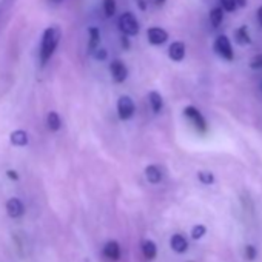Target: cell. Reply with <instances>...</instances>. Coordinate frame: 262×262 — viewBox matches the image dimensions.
<instances>
[{
  "label": "cell",
  "instance_id": "27",
  "mask_svg": "<svg viewBox=\"0 0 262 262\" xmlns=\"http://www.w3.org/2000/svg\"><path fill=\"white\" fill-rule=\"evenodd\" d=\"M7 176H8L10 179H13V181H17V179H19V174H17L16 171H13V170H8V171H7Z\"/></svg>",
  "mask_w": 262,
  "mask_h": 262
},
{
  "label": "cell",
  "instance_id": "12",
  "mask_svg": "<svg viewBox=\"0 0 262 262\" xmlns=\"http://www.w3.org/2000/svg\"><path fill=\"white\" fill-rule=\"evenodd\" d=\"M103 254L108 259H111V260H117L120 257V247H119V244L116 241L106 242L105 247H103Z\"/></svg>",
  "mask_w": 262,
  "mask_h": 262
},
{
  "label": "cell",
  "instance_id": "3",
  "mask_svg": "<svg viewBox=\"0 0 262 262\" xmlns=\"http://www.w3.org/2000/svg\"><path fill=\"white\" fill-rule=\"evenodd\" d=\"M136 113V105L135 100L129 96H120L117 100V116L120 120H128L135 116Z\"/></svg>",
  "mask_w": 262,
  "mask_h": 262
},
{
  "label": "cell",
  "instance_id": "16",
  "mask_svg": "<svg viewBox=\"0 0 262 262\" xmlns=\"http://www.w3.org/2000/svg\"><path fill=\"white\" fill-rule=\"evenodd\" d=\"M148 100H150V106L153 110V113H161L162 106H164V100H162V96L158 93V91H151L148 94Z\"/></svg>",
  "mask_w": 262,
  "mask_h": 262
},
{
  "label": "cell",
  "instance_id": "1",
  "mask_svg": "<svg viewBox=\"0 0 262 262\" xmlns=\"http://www.w3.org/2000/svg\"><path fill=\"white\" fill-rule=\"evenodd\" d=\"M62 37V31L59 27H48L43 34H42V42H40V50H39V60H40V67H45L50 59L53 57L54 51L59 47Z\"/></svg>",
  "mask_w": 262,
  "mask_h": 262
},
{
  "label": "cell",
  "instance_id": "13",
  "mask_svg": "<svg viewBox=\"0 0 262 262\" xmlns=\"http://www.w3.org/2000/svg\"><path fill=\"white\" fill-rule=\"evenodd\" d=\"M88 36H90V40H88V51H90V54H91L94 50H97V48L100 47V31H99V28H96V27L90 28Z\"/></svg>",
  "mask_w": 262,
  "mask_h": 262
},
{
  "label": "cell",
  "instance_id": "8",
  "mask_svg": "<svg viewBox=\"0 0 262 262\" xmlns=\"http://www.w3.org/2000/svg\"><path fill=\"white\" fill-rule=\"evenodd\" d=\"M185 43L184 42H173L168 48V56L173 62H182L185 57Z\"/></svg>",
  "mask_w": 262,
  "mask_h": 262
},
{
  "label": "cell",
  "instance_id": "15",
  "mask_svg": "<svg viewBox=\"0 0 262 262\" xmlns=\"http://www.w3.org/2000/svg\"><path fill=\"white\" fill-rule=\"evenodd\" d=\"M47 125L51 131H59L62 128V119L59 116V113L56 111H50L47 116Z\"/></svg>",
  "mask_w": 262,
  "mask_h": 262
},
{
  "label": "cell",
  "instance_id": "19",
  "mask_svg": "<svg viewBox=\"0 0 262 262\" xmlns=\"http://www.w3.org/2000/svg\"><path fill=\"white\" fill-rule=\"evenodd\" d=\"M222 20H224V10L222 8H213L210 11V22H211V25L214 28H217V27H221Z\"/></svg>",
  "mask_w": 262,
  "mask_h": 262
},
{
  "label": "cell",
  "instance_id": "6",
  "mask_svg": "<svg viewBox=\"0 0 262 262\" xmlns=\"http://www.w3.org/2000/svg\"><path fill=\"white\" fill-rule=\"evenodd\" d=\"M184 114H185V117H188L191 122H193V125L199 129V131H205L207 129V122H205V119H204V116L201 114V111L196 108V106H187L185 110H184Z\"/></svg>",
  "mask_w": 262,
  "mask_h": 262
},
{
  "label": "cell",
  "instance_id": "7",
  "mask_svg": "<svg viewBox=\"0 0 262 262\" xmlns=\"http://www.w3.org/2000/svg\"><path fill=\"white\" fill-rule=\"evenodd\" d=\"M147 39L151 45H162L168 40V33L164 30V28H159V27H151L148 28L147 31Z\"/></svg>",
  "mask_w": 262,
  "mask_h": 262
},
{
  "label": "cell",
  "instance_id": "9",
  "mask_svg": "<svg viewBox=\"0 0 262 262\" xmlns=\"http://www.w3.org/2000/svg\"><path fill=\"white\" fill-rule=\"evenodd\" d=\"M7 213L8 216L11 217H20L24 213H25V207H24V202L17 198H11L8 202H7Z\"/></svg>",
  "mask_w": 262,
  "mask_h": 262
},
{
  "label": "cell",
  "instance_id": "30",
  "mask_svg": "<svg viewBox=\"0 0 262 262\" xmlns=\"http://www.w3.org/2000/svg\"><path fill=\"white\" fill-rule=\"evenodd\" d=\"M236 5L237 7H245L247 5V0H236Z\"/></svg>",
  "mask_w": 262,
  "mask_h": 262
},
{
  "label": "cell",
  "instance_id": "29",
  "mask_svg": "<svg viewBox=\"0 0 262 262\" xmlns=\"http://www.w3.org/2000/svg\"><path fill=\"white\" fill-rule=\"evenodd\" d=\"M257 20L262 27V7H259V10H257Z\"/></svg>",
  "mask_w": 262,
  "mask_h": 262
},
{
  "label": "cell",
  "instance_id": "14",
  "mask_svg": "<svg viewBox=\"0 0 262 262\" xmlns=\"http://www.w3.org/2000/svg\"><path fill=\"white\" fill-rule=\"evenodd\" d=\"M145 178L150 184H159L162 181V171L156 165H148L145 168Z\"/></svg>",
  "mask_w": 262,
  "mask_h": 262
},
{
  "label": "cell",
  "instance_id": "22",
  "mask_svg": "<svg viewBox=\"0 0 262 262\" xmlns=\"http://www.w3.org/2000/svg\"><path fill=\"white\" fill-rule=\"evenodd\" d=\"M198 179H199L202 184H205V185H211V184L214 182V176H213V173H210V171H199V173H198Z\"/></svg>",
  "mask_w": 262,
  "mask_h": 262
},
{
  "label": "cell",
  "instance_id": "25",
  "mask_svg": "<svg viewBox=\"0 0 262 262\" xmlns=\"http://www.w3.org/2000/svg\"><path fill=\"white\" fill-rule=\"evenodd\" d=\"M91 54H93V57H94L96 60H105V59L108 57V53H106L103 48H100V47H99L97 50H94Z\"/></svg>",
  "mask_w": 262,
  "mask_h": 262
},
{
  "label": "cell",
  "instance_id": "4",
  "mask_svg": "<svg viewBox=\"0 0 262 262\" xmlns=\"http://www.w3.org/2000/svg\"><path fill=\"white\" fill-rule=\"evenodd\" d=\"M214 51L224 59V60H233V48L230 43V39L225 34H221L214 40Z\"/></svg>",
  "mask_w": 262,
  "mask_h": 262
},
{
  "label": "cell",
  "instance_id": "21",
  "mask_svg": "<svg viewBox=\"0 0 262 262\" xmlns=\"http://www.w3.org/2000/svg\"><path fill=\"white\" fill-rule=\"evenodd\" d=\"M244 254H245L247 260L253 262V260L256 259V256H257V250H256V247H254V245L247 244V245L244 247Z\"/></svg>",
  "mask_w": 262,
  "mask_h": 262
},
{
  "label": "cell",
  "instance_id": "26",
  "mask_svg": "<svg viewBox=\"0 0 262 262\" xmlns=\"http://www.w3.org/2000/svg\"><path fill=\"white\" fill-rule=\"evenodd\" d=\"M250 67H251V68H254V70H259V68H262V54H257V56H254V57L250 60Z\"/></svg>",
  "mask_w": 262,
  "mask_h": 262
},
{
  "label": "cell",
  "instance_id": "32",
  "mask_svg": "<svg viewBox=\"0 0 262 262\" xmlns=\"http://www.w3.org/2000/svg\"><path fill=\"white\" fill-rule=\"evenodd\" d=\"M53 4H60V0H51Z\"/></svg>",
  "mask_w": 262,
  "mask_h": 262
},
{
  "label": "cell",
  "instance_id": "23",
  "mask_svg": "<svg viewBox=\"0 0 262 262\" xmlns=\"http://www.w3.org/2000/svg\"><path fill=\"white\" fill-rule=\"evenodd\" d=\"M205 233H207V227L205 225H194L193 230H191V237L194 241H199L202 236H205Z\"/></svg>",
  "mask_w": 262,
  "mask_h": 262
},
{
  "label": "cell",
  "instance_id": "24",
  "mask_svg": "<svg viewBox=\"0 0 262 262\" xmlns=\"http://www.w3.org/2000/svg\"><path fill=\"white\" fill-rule=\"evenodd\" d=\"M221 4H222V10L228 11V13H233L236 10V0H221Z\"/></svg>",
  "mask_w": 262,
  "mask_h": 262
},
{
  "label": "cell",
  "instance_id": "28",
  "mask_svg": "<svg viewBox=\"0 0 262 262\" xmlns=\"http://www.w3.org/2000/svg\"><path fill=\"white\" fill-rule=\"evenodd\" d=\"M122 47H123L125 50H128V48H129V42H128V36H125V34H123V37H122Z\"/></svg>",
  "mask_w": 262,
  "mask_h": 262
},
{
  "label": "cell",
  "instance_id": "2",
  "mask_svg": "<svg viewBox=\"0 0 262 262\" xmlns=\"http://www.w3.org/2000/svg\"><path fill=\"white\" fill-rule=\"evenodd\" d=\"M119 28L125 36H136L141 30L139 27V20L136 19V16L133 13H123L119 17Z\"/></svg>",
  "mask_w": 262,
  "mask_h": 262
},
{
  "label": "cell",
  "instance_id": "17",
  "mask_svg": "<svg viewBox=\"0 0 262 262\" xmlns=\"http://www.w3.org/2000/svg\"><path fill=\"white\" fill-rule=\"evenodd\" d=\"M142 253L145 254L147 259H155L156 254H158V247L153 241H144L142 242Z\"/></svg>",
  "mask_w": 262,
  "mask_h": 262
},
{
  "label": "cell",
  "instance_id": "20",
  "mask_svg": "<svg viewBox=\"0 0 262 262\" xmlns=\"http://www.w3.org/2000/svg\"><path fill=\"white\" fill-rule=\"evenodd\" d=\"M103 13L108 19L116 14V0H103Z\"/></svg>",
  "mask_w": 262,
  "mask_h": 262
},
{
  "label": "cell",
  "instance_id": "18",
  "mask_svg": "<svg viewBox=\"0 0 262 262\" xmlns=\"http://www.w3.org/2000/svg\"><path fill=\"white\" fill-rule=\"evenodd\" d=\"M234 37H236V42H237L239 45H248V43H251V37H250V34H248L247 27H241V28L234 33Z\"/></svg>",
  "mask_w": 262,
  "mask_h": 262
},
{
  "label": "cell",
  "instance_id": "5",
  "mask_svg": "<svg viewBox=\"0 0 262 262\" xmlns=\"http://www.w3.org/2000/svg\"><path fill=\"white\" fill-rule=\"evenodd\" d=\"M110 73H111L113 80L117 82V83L125 82L126 77H128V68H126L125 63H123L122 60H119V59H116V60H113V62L110 63Z\"/></svg>",
  "mask_w": 262,
  "mask_h": 262
},
{
  "label": "cell",
  "instance_id": "10",
  "mask_svg": "<svg viewBox=\"0 0 262 262\" xmlns=\"http://www.w3.org/2000/svg\"><path fill=\"white\" fill-rule=\"evenodd\" d=\"M10 142L14 147H27L30 139H28V133L24 129H16L10 135Z\"/></svg>",
  "mask_w": 262,
  "mask_h": 262
},
{
  "label": "cell",
  "instance_id": "11",
  "mask_svg": "<svg viewBox=\"0 0 262 262\" xmlns=\"http://www.w3.org/2000/svg\"><path fill=\"white\" fill-rule=\"evenodd\" d=\"M170 245H171V248L176 251V253H185L187 250H188V242H187V239L184 237V234H179V233H176V234H173L171 236V239H170Z\"/></svg>",
  "mask_w": 262,
  "mask_h": 262
},
{
  "label": "cell",
  "instance_id": "31",
  "mask_svg": "<svg viewBox=\"0 0 262 262\" xmlns=\"http://www.w3.org/2000/svg\"><path fill=\"white\" fill-rule=\"evenodd\" d=\"M155 2H156V5H158V7H162V5H165L167 0H155Z\"/></svg>",
  "mask_w": 262,
  "mask_h": 262
}]
</instances>
